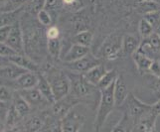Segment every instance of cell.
Wrapping results in <instances>:
<instances>
[{"mask_svg":"<svg viewBox=\"0 0 160 132\" xmlns=\"http://www.w3.org/2000/svg\"><path fill=\"white\" fill-rule=\"evenodd\" d=\"M137 51L146 55L148 57H150L153 54L160 52V36L154 32L149 37L144 38L140 42L139 48Z\"/></svg>","mask_w":160,"mask_h":132,"instance_id":"11","label":"cell"},{"mask_svg":"<svg viewBox=\"0 0 160 132\" xmlns=\"http://www.w3.org/2000/svg\"><path fill=\"white\" fill-rule=\"evenodd\" d=\"M47 50L49 55L55 60L60 58L61 50H62V42L60 38L56 39H48L47 40Z\"/></svg>","mask_w":160,"mask_h":132,"instance_id":"29","label":"cell"},{"mask_svg":"<svg viewBox=\"0 0 160 132\" xmlns=\"http://www.w3.org/2000/svg\"><path fill=\"white\" fill-rule=\"evenodd\" d=\"M8 59L12 64L17 65L18 67L28 71H35V73H39L40 71V67L38 63H36L34 60L31 59L29 56H27L25 54L17 53L8 57Z\"/></svg>","mask_w":160,"mask_h":132,"instance_id":"12","label":"cell"},{"mask_svg":"<svg viewBox=\"0 0 160 132\" xmlns=\"http://www.w3.org/2000/svg\"><path fill=\"white\" fill-rule=\"evenodd\" d=\"M9 64H10V61H9V59L7 57L0 56V68L5 67V66H7Z\"/></svg>","mask_w":160,"mask_h":132,"instance_id":"43","label":"cell"},{"mask_svg":"<svg viewBox=\"0 0 160 132\" xmlns=\"http://www.w3.org/2000/svg\"><path fill=\"white\" fill-rule=\"evenodd\" d=\"M93 39V34L89 31V30H85V31H81L73 37V42L74 44H79L82 46H86V47H90L92 45V42Z\"/></svg>","mask_w":160,"mask_h":132,"instance_id":"27","label":"cell"},{"mask_svg":"<svg viewBox=\"0 0 160 132\" xmlns=\"http://www.w3.org/2000/svg\"><path fill=\"white\" fill-rule=\"evenodd\" d=\"M13 96H14V93L11 90L10 87L6 86H0V101L11 102L13 100Z\"/></svg>","mask_w":160,"mask_h":132,"instance_id":"34","label":"cell"},{"mask_svg":"<svg viewBox=\"0 0 160 132\" xmlns=\"http://www.w3.org/2000/svg\"><path fill=\"white\" fill-rule=\"evenodd\" d=\"M44 125V119L42 116H32L23 124L20 132H39Z\"/></svg>","mask_w":160,"mask_h":132,"instance_id":"25","label":"cell"},{"mask_svg":"<svg viewBox=\"0 0 160 132\" xmlns=\"http://www.w3.org/2000/svg\"><path fill=\"white\" fill-rule=\"evenodd\" d=\"M49 75H45L47 80L50 82L51 89L54 95L55 102L62 100L63 97L68 95L71 90L70 80L67 73L64 71H60L56 69H50L48 71Z\"/></svg>","mask_w":160,"mask_h":132,"instance_id":"2","label":"cell"},{"mask_svg":"<svg viewBox=\"0 0 160 132\" xmlns=\"http://www.w3.org/2000/svg\"><path fill=\"white\" fill-rule=\"evenodd\" d=\"M82 101L81 98H78L74 95H72L71 93H69L68 95H66L63 97L62 100H57L54 104H52V111L53 114L56 117H59L62 119L66 114L70 112L72 109H74V107Z\"/></svg>","mask_w":160,"mask_h":132,"instance_id":"8","label":"cell"},{"mask_svg":"<svg viewBox=\"0 0 160 132\" xmlns=\"http://www.w3.org/2000/svg\"><path fill=\"white\" fill-rule=\"evenodd\" d=\"M61 5L62 4V0H46V4H45V9L49 12L52 13H56L58 9L61 7ZM53 17V16H52Z\"/></svg>","mask_w":160,"mask_h":132,"instance_id":"35","label":"cell"},{"mask_svg":"<svg viewBox=\"0 0 160 132\" xmlns=\"http://www.w3.org/2000/svg\"><path fill=\"white\" fill-rule=\"evenodd\" d=\"M107 71H108L107 68L102 64H100L97 65L96 67L92 68L88 71H86L84 75L86 76V79L89 81V82L97 86L98 82L101 81V80L103 78V76L106 75Z\"/></svg>","mask_w":160,"mask_h":132,"instance_id":"21","label":"cell"},{"mask_svg":"<svg viewBox=\"0 0 160 132\" xmlns=\"http://www.w3.org/2000/svg\"><path fill=\"white\" fill-rule=\"evenodd\" d=\"M131 57L135 64L137 71H138V73L140 75H145L147 73H150L151 67L154 62V60L152 58L148 57L138 51H136Z\"/></svg>","mask_w":160,"mask_h":132,"instance_id":"17","label":"cell"},{"mask_svg":"<svg viewBox=\"0 0 160 132\" xmlns=\"http://www.w3.org/2000/svg\"><path fill=\"white\" fill-rule=\"evenodd\" d=\"M62 4L70 11H78L85 5L82 0H62Z\"/></svg>","mask_w":160,"mask_h":132,"instance_id":"33","label":"cell"},{"mask_svg":"<svg viewBox=\"0 0 160 132\" xmlns=\"http://www.w3.org/2000/svg\"><path fill=\"white\" fill-rule=\"evenodd\" d=\"M8 0H0V12H5Z\"/></svg>","mask_w":160,"mask_h":132,"instance_id":"44","label":"cell"},{"mask_svg":"<svg viewBox=\"0 0 160 132\" xmlns=\"http://www.w3.org/2000/svg\"><path fill=\"white\" fill-rule=\"evenodd\" d=\"M38 78H39V81H38V85L37 87L38 90L41 91L42 95L45 96L46 100L50 102V104H54L55 103V98H54V95L51 89L50 82L47 80L46 76L42 74L41 71L38 73Z\"/></svg>","mask_w":160,"mask_h":132,"instance_id":"20","label":"cell"},{"mask_svg":"<svg viewBox=\"0 0 160 132\" xmlns=\"http://www.w3.org/2000/svg\"><path fill=\"white\" fill-rule=\"evenodd\" d=\"M12 106L15 108V110L18 112V114L21 117L26 116L27 114L30 113L31 111V106L29 105V103L25 100V98L22 96L19 92L15 93L13 96V100L11 101Z\"/></svg>","mask_w":160,"mask_h":132,"instance_id":"23","label":"cell"},{"mask_svg":"<svg viewBox=\"0 0 160 132\" xmlns=\"http://www.w3.org/2000/svg\"><path fill=\"white\" fill-rule=\"evenodd\" d=\"M26 71H28L22 69L18 67L17 65L12 64L10 62L9 65L0 68V76H1L3 80H9V81H15L20 76H22L24 73H26Z\"/></svg>","mask_w":160,"mask_h":132,"instance_id":"19","label":"cell"},{"mask_svg":"<svg viewBox=\"0 0 160 132\" xmlns=\"http://www.w3.org/2000/svg\"><path fill=\"white\" fill-rule=\"evenodd\" d=\"M50 132H63L62 127H61V120H60V122H59L56 126H55V127H54Z\"/></svg>","mask_w":160,"mask_h":132,"instance_id":"45","label":"cell"},{"mask_svg":"<svg viewBox=\"0 0 160 132\" xmlns=\"http://www.w3.org/2000/svg\"><path fill=\"white\" fill-rule=\"evenodd\" d=\"M14 54H17L12 48H10L6 43H0V56L2 57H10Z\"/></svg>","mask_w":160,"mask_h":132,"instance_id":"38","label":"cell"},{"mask_svg":"<svg viewBox=\"0 0 160 132\" xmlns=\"http://www.w3.org/2000/svg\"><path fill=\"white\" fill-rule=\"evenodd\" d=\"M152 90L158 96V100H160V79L156 78V81L152 85Z\"/></svg>","mask_w":160,"mask_h":132,"instance_id":"41","label":"cell"},{"mask_svg":"<svg viewBox=\"0 0 160 132\" xmlns=\"http://www.w3.org/2000/svg\"><path fill=\"white\" fill-rule=\"evenodd\" d=\"M24 10L23 7L13 10V11H7V12H0V27L4 26H11L18 22L23 14Z\"/></svg>","mask_w":160,"mask_h":132,"instance_id":"22","label":"cell"},{"mask_svg":"<svg viewBox=\"0 0 160 132\" xmlns=\"http://www.w3.org/2000/svg\"><path fill=\"white\" fill-rule=\"evenodd\" d=\"M67 75L69 76L70 85H71L70 93L76 97L84 100L85 97L91 95L98 89L96 86H93L91 82H89V81L86 79L84 74L74 73V71H68Z\"/></svg>","mask_w":160,"mask_h":132,"instance_id":"3","label":"cell"},{"mask_svg":"<svg viewBox=\"0 0 160 132\" xmlns=\"http://www.w3.org/2000/svg\"><path fill=\"white\" fill-rule=\"evenodd\" d=\"M154 32H155L156 34H158L160 36V23L155 27V28H154Z\"/></svg>","mask_w":160,"mask_h":132,"instance_id":"47","label":"cell"},{"mask_svg":"<svg viewBox=\"0 0 160 132\" xmlns=\"http://www.w3.org/2000/svg\"><path fill=\"white\" fill-rule=\"evenodd\" d=\"M36 18H37L38 22H39L41 25H43L44 27H50L52 25V23H53L52 15L46 9L41 10L40 12L37 14Z\"/></svg>","mask_w":160,"mask_h":132,"instance_id":"31","label":"cell"},{"mask_svg":"<svg viewBox=\"0 0 160 132\" xmlns=\"http://www.w3.org/2000/svg\"><path fill=\"white\" fill-rule=\"evenodd\" d=\"M128 95H129V91L123 80V76L118 75V79L115 80L114 87H113V96H114L115 106H118V107L122 106V104L126 100Z\"/></svg>","mask_w":160,"mask_h":132,"instance_id":"13","label":"cell"},{"mask_svg":"<svg viewBox=\"0 0 160 132\" xmlns=\"http://www.w3.org/2000/svg\"><path fill=\"white\" fill-rule=\"evenodd\" d=\"M7 45L12 48L13 50L18 54H25L24 50V36L23 30L20 23V20L15 24L11 25V29L6 42Z\"/></svg>","mask_w":160,"mask_h":132,"instance_id":"7","label":"cell"},{"mask_svg":"<svg viewBox=\"0 0 160 132\" xmlns=\"http://www.w3.org/2000/svg\"><path fill=\"white\" fill-rule=\"evenodd\" d=\"M46 37L48 39H56V38H60V30L57 26L51 25L46 29Z\"/></svg>","mask_w":160,"mask_h":132,"instance_id":"37","label":"cell"},{"mask_svg":"<svg viewBox=\"0 0 160 132\" xmlns=\"http://www.w3.org/2000/svg\"><path fill=\"white\" fill-rule=\"evenodd\" d=\"M3 132H19V129H18V127H15V126H13V127H8L6 130H4Z\"/></svg>","mask_w":160,"mask_h":132,"instance_id":"46","label":"cell"},{"mask_svg":"<svg viewBox=\"0 0 160 132\" xmlns=\"http://www.w3.org/2000/svg\"><path fill=\"white\" fill-rule=\"evenodd\" d=\"M88 54H90V47L82 46L79 44H73L68 52L62 57V60L64 63H72L84 58Z\"/></svg>","mask_w":160,"mask_h":132,"instance_id":"16","label":"cell"},{"mask_svg":"<svg viewBox=\"0 0 160 132\" xmlns=\"http://www.w3.org/2000/svg\"><path fill=\"white\" fill-rule=\"evenodd\" d=\"M157 116L151 112V109L135 123L133 132H155Z\"/></svg>","mask_w":160,"mask_h":132,"instance_id":"14","label":"cell"},{"mask_svg":"<svg viewBox=\"0 0 160 132\" xmlns=\"http://www.w3.org/2000/svg\"><path fill=\"white\" fill-rule=\"evenodd\" d=\"M38 73L35 71H26L22 76L16 80L15 82V87L18 90H29L33 89V87L37 86L38 85Z\"/></svg>","mask_w":160,"mask_h":132,"instance_id":"15","label":"cell"},{"mask_svg":"<svg viewBox=\"0 0 160 132\" xmlns=\"http://www.w3.org/2000/svg\"><path fill=\"white\" fill-rule=\"evenodd\" d=\"M46 0H28L23 6L25 13H28L32 16H37L41 10L45 9Z\"/></svg>","mask_w":160,"mask_h":132,"instance_id":"26","label":"cell"},{"mask_svg":"<svg viewBox=\"0 0 160 132\" xmlns=\"http://www.w3.org/2000/svg\"><path fill=\"white\" fill-rule=\"evenodd\" d=\"M113 87H114V84L108 86V89L100 90L101 100H100V104H98V107L97 110L95 122H93V127H95L96 132H100L102 130L107 118L108 117V115L112 113V111L113 110V108L115 106L114 96H113Z\"/></svg>","mask_w":160,"mask_h":132,"instance_id":"1","label":"cell"},{"mask_svg":"<svg viewBox=\"0 0 160 132\" xmlns=\"http://www.w3.org/2000/svg\"><path fill=\"white\" fill-rule=\"evenodd\" d=\"M118 73L117 70H112V71H108L106 75L103 76V78L101 80V81L98 82L97 87L98 90H102L104 89H108V86H110L114 84L115 80L118 79Z\"/></svg>","mask_w":160,"mask_h":132,"instance_id":"28","label":"cell"},{"mask_svg":"<svg viewBox=\"0 0 160 132\" xmlns=\"http://www.w3.org/2000/svg\"><path fill=\"white\" fill-rule=\"evenodd\" d=\"M101 61L98 57L92 56L90 53L84 58H82L78 61L72 62V63H64V67L67 71H74V73L85 74L86 71L91 70L92 68L96 67L97 65H100Z\"/></svg>","mask_w":160,"mask_h":132,"instance_id":"6","label":"cell"},{"mask_svg":"<svg viewBox=\"0 0 160 132\" xmlns=\"http://www.w3.org/2000/svg\"><path fill=\"white\" fill-rule=\"evenodd\" d=\"M11 26H4L0 27V43H5L8 38Z\"/></svg>","mask_w":160,"mask_h":132,"instance_id":"39","label":"cell"},{"mask_svg":"<svg viewBox=\"0 0 160 132\" xmlns=\"http://www.w3.org/2000/svg\"><path fill=\"white\" fill-rule=\"evenodd\" d=\"M140 40L134 35L126 34L122 39V47H121V55L122 56H132L140 45Z\"/></svg>","mask_w":160,"mask_h":132,"instance_id":"18","label":"cell"},{"mask_svg":"<svg viewBox=\"0 0 160 132\" xmlns=\"http://www.w3.org/2000/svg\"><path fill=\"white\" fill-rule=\"evenodd\" d=\"M122 105L124 107V112L128 113L134 120L135 123L151 109V104L142 102L131 92H129L128 98Z\"/></svg>","mask_w":160,"mask_h":132,"instance_id":"5","label":"cell"},{"mask_svg":"<svg viewBox=\"0 0 160 132\" xmlns=\"http://www.w3.org/2000/svg\"><path fill=\"white\" fill-rule=\"evenodd\" d=\"M20 118H21V116L18 114V112L15 110V108L12 106V104H11L5 123H6V125L8 126V127H13V126H15V124L18 122V120Z\"/></svg>","mask_w":160,"mask_h":132,"instance_id":"32","label":"cell"},{"mask_svg":"<svg viewBox=\"0 0 160 132\" xmlns=\"http://www.w3.org/2000/svg\"><path fill=\"white\" fill-rule=\"evenodd\" d=\"M138 32L140 36L142 37V39H144V38H147L153 34L154 28L145 18H142L138 24Z\"/></svg>","mask_w":160,"mask_h":132,"instance_id":"30","label":"cell"},{"mask_svg":"<svg viewBox=\"0 0 160 132\" xmlns=\"http://www.w3.org/2000/svg\"><path fill=\"white\" fill-rule=\"evenodd\" d=\"M150 73L154 76L160 79V60H154L153 65H152L151 70H150Z\"/></svg>","mask_w":160,"mask_h":132,"instance_id":"40","label":"cell"},{"mask_svg":"<svg viewBox=\"0 0 160 132\" xmlns=\"http://www.w3.org/2000/svg\"><path fill=\"white\" fill-rule=\"evenodd\" d=\"M4 86V80L1 78V76H0V86Z\"/></svg>","mask_w":160,"mask_h":132,"instance_id":"48","label":"cell"},{"mask_svg":"<svg viewBox=\"0 0 160 132\" xmlns=\"http://www.w3.org/2000/svg\"><path fill=\"white\" fill-rule=\"evenodd\" d=\"M135 126V121L132 119L128 113L123 112L122 117L114 126L112 132H133Z\"/></svg>","mask_w":160,"mask_h":132,"instance_id":"24","label":"cell"},{"mask_svg":"<svg viewBox=\"0 0 160 132\" xmlns=\"http://www.w3.org/2000/svg\"><path fill=\"white\" fill-rule=\"evenodd\" d=\"M122 39L121 36L118 33L109 35L106 40L103 41L100 50L98 52V59H107V60H114L121 55V47H122Z\"/></svg>","mask_w":160,"mask_h":132,"instance_id":"4","label":"cell"},{"mask_svg":"<svg viewBox=\"0 0 160 132\" xmlns=\"http://www.w3.org/2000/svg\"><path fill=\"white\" fill-rule=\"evenodd\" d=\"M0 123H1V122H0ZM0 127H1V125H0Z\"/></svg>","mask_w":160,"mask_h":132,"instance_id":"49","label":"cell"},{"mask_svg":"<svg viewBox=\"0 0 160 132\" xmlns=\"http://www.w3.org/2000/svg\"><path fill=\"white\" fill-rule=\"evenodd\" d=\"M85 123V116L72 109L61 119V127L63 132H80Z\"/></svg>","mask_w":160,"mask_h":132,"instance_id":"9","label":"cell"},{"mask_svg":"<svg viewBox=\"0 0 160 132\" xmlns=\"http://www.w3.org/2000/svg\"><path fill=\"white\" fill-rule=\"evenodd\" d=\"M10 102H5V101H0V122H5L6 121L7 115L10 109Z\"/></svg>","mask_w":160,"mask_h":132,"instance_id":"36","label":"cell"},{"mask_svg":"<svg viewBox=\"0 0 160 132\" xmlns=\"http://www.w3.org/2000/svg\"><path fill=\"white\" fill-rule=\"evenodd\" d=\"M151 112L157 117L160 115V100H158L157 102L151 104Z\"/></svg>","mask_w":160,"mask_h":132,"instance_id":"42","label":"cell"},{"mask_svg":"<svg viewBox=\"0 0 160 132\" xmlns=\"http://www.w3.org/2000/svg\"><path fill=\"white\" fill-rule=\"evenodd\" d=\"M20 95L25 98V100L29 103L31 108H36V107H42L45 106L46 104H50L45 96H44L41 91L38 90V87L35 86L33 89L29 90H18Z\"/></svg>","mask_w":160,"mask_h":132,"instance_id":"10","label":"cell"}]
</instances>
